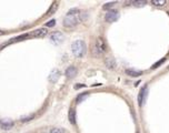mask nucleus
<instances>
[{
	"instance_id": "nucleus-12",
	"label": "nucleus",
	"mask_w": 169,
	"mask_h": 133,
	"mask_svg": "<svg viewBox=\"0 0 169 133\" xmlns=\"http://www.w3.org/2000/svg\"><path fill=\"white\" fill-rule=\"evenodd\" d=\"M68 119H69V122L71 124H76V112L74 109H70L69 110V113H68Z\"/></svg>"
},
{
	"instance_id": "nucleus-26",
	"label": "nucleus",
	"mask_w": 169,
	"mask_h": 133,
	"mask_svg": "<svg viewBox=\"0 0 169 133\" xmlns=\"http://www.w3.org/2000/svg\"><path fill=\"white\" fill-rule=\"evenodd\" d=\"M168 69H169V65H168Z\"/></svg>"
},
{
	"instance_id": "nucleus-24",
	"label": "nucleus",
	"mask_w": 169,
	"mask_h": 133,
	"mask_svg": "<svg viewBox=\"0 0 169 133\" xmlns=\"http://www.w3.org/2000/svg\"><path fill=\"white\" fill-rule=\"evenodd\" d=\"M31 119H33V115H29V116H28V118H21V121H22V122H26V121H29V120H31Z\"/></svg>"
},
{
	"instance_id": "nucleus-22",
	"label": "nucleus",
	"mask_w": 169,
	"mask_h": 133,
	"mask_svg": "<svg viewBox=\"0 0 169 133\" xmlns=\"http://www.w3.org/2000/svg\"><path fill=\"white\" fill-rule=\"evenodd\" d=\"M50 133H63V131L60 127H52L50 130Z\"/></svg>"
},
{
	"instance_id": "nucleus-21",
	"label": "nucleus",
	"mask_w": 169,
	"mask_h": 133,
	"mask_svg": "<svg viewBox=\"0 0 169 133\" xmlns=\"http://www.w3.org/2000/svg\"><path fill=\"white\" fill-rule=\"evenodd\" d=\"M165 61H166V58H163L161 60H159V61H157V63L154 64V65L151 67V69H156V68H158V67H159V65H161V64H163V62H165Z\"/></svg>"
},
{
	"instance_id": "nucleus-23",
	"label": "nucleus",
	"mask_w": 169,
	"mask_h": 133,
	"mask_svg": "<svg viewBox=\"0 0 169 133\" xmlns=\"http://www.w3.org/2000/svg\"><path fill=\"white\" fill-rule=\"evenodd\" d=\"M55 25H56V21L55 20H50V21H48L47 23H46V27H55Z\"/></svg>"
},
{
	"instance_id": "nucleus-2",
	"label": "nucleus",
	"mask_w": 169,
	"mask_h": 133,
	"mask_svg": "<svg viewBox=\"0 0 169 133\" xmlns=\"http://www.w3.org/2000/svg\"><path fill=\"white\" fill-rule=\"evenodd\" d=\"M71 51L74 56L77 58H81L86 53V43L82 40H76L71 44Z\"/></svg>"
},
{
	"instance_id": "nucleus-16",
	"label": "nucleus",
	"mask_w": 169,
	"mask_h": 133,
	"mask_svg": "<svg viewBox=\"0 0 169 133\" xmlns=\"http://www.w3.org/2000/svg\"><path fill=\"white\" fill-rule=\"evenodd\" d=\"M88 95H89V93H88V92H83V93H81V94H79L78 96H77V103H80L81 101H83V100L87 98Z\"/></svg>"
},
{
	"instance_id": "nucleus-20",
	"label": "nucleus",
	"mask_w": 169,
	"mask_h": 133,
	"mask_svg": "<svg viewBox=\"0 0 169 133\" xmlns=\"http://www.w3.org/2000/svg\"><path fill=\"white\" fill-rule=\"evenodd\" d=\"M92 54H94L95 57H100L101 56V52L98 49H97V47L96 45H92Z\"/></svg>"
},
{
	"instance_id": "nucleus-14",
	"label": "nucleus",
	"mask_w": 169,
	"mask_h": 133,
	"mask_svg": "<svg viewBox=\"0 0 169 133\" xmlns=\"http://www.w3.org/2000/svg\"><path fill=\"white\" fill-rule=\"evenodd\" d=\"M131 5L135 7H144L147 5L146 0H136V1H131Z\"/></svg>"
},
{
	"instance_id": "nucleus-15",
	"label": "nucleus",
	"mask_w": 169,
	"mask_h": 133,
	"mask_svg": "<svg viewBox=\"0 0 169 133\" xmlns=\"http://www.w3.org/2000/svg\"><path fill=\"white\" fill-rule=\"evenodd\" d=\"M118 2L117 1H113V2H107V3H105L104 6H102V8H104V10H109V9H111L113 6H116Z\"/></svg>"
},
{
	"instance_id": "nucleus-19",
	"label": "nucleus",
	"mask_w": 169,
	"mask_h": 133,
	"mask_svg": "<svg viewBox=\"0 0 169 133\" xmlns=\"http://www.w3.org/2000/svg\"><path fill=\"white\" fill-rule=\"evenodd\" d=\"M30 38V36H29V33L27 34V33H25V34H21L20 37H17V38L13 39L11 41H20V40H26V39Z\"/></svg>"
},
{
	"instance_id": "nucleus-5",
	"label": "nucleus",
	"mask_w": 169,
	"mask_h": 133,
	"mask_svg": "<svg viewBox=\"0 0 169 133\" xmlns=\"http://www.w3.org/2000/svg\"><path fill=\"white\" fill-rule=\"evenodd\" d=\"M63 38H65V37H63V32H60V31H55V32H52V33H50L51 41L56 44L61 43L63 41Z\"/></svg>"
},
{
	"instance_id": "nucleus-18",
	"label": "nucleus",
	"mask_w": 169,
	"mask_h": 133,
	"mask_svg": "<svg viewBox=\"0 0 169 133\" xmlns=\"http://www.w3.org/2000/svg\"><path fill=\"white\" fill-rule=\"evenodd\" d=\"M151 5L152 6H157V7H161L166 5V1L165 0H156V1H151Z\"/></svg>"
},
{
	"instance_id": "nucleus-9",
	"label": "nucleus",
	"mask_w": 169,
	"mask_h": 133,
	"mask_svg": "<svg viewBox=\"0 0 169 133\" xmlns=\"http://www.w3.org/2000/svg\"><path fill=\"white\" fill-rule=\"evenodd\" d=\"M65 74H66V76L68 78V79H72V78H75L76 74H77V69H76L75 67H69V68H67V70H66V72H65Z\"/></svg>"
},
{
	"instance_id": "nucleus-11",
	"label": "nucleus",
	"mask_w": 169,
	"mask_h": 133,
	"mask_svg": "<svg viewBox=\"0 0 169 133\" xmlns=\"http://www.w3.org/2000/svg\"><path fill=\"white\" fill-rule=\"evenodd\" d=\"M126 73L128 76H134V78H137V76H140L143 74V71H138V70H132V69H127L126 70Z\"/></svg>"
},
{
	"instance_id": "nucleus-10",
	"label": "nucleus",
	"mask_w": 169,
	"mask_h": 133,
	"mask_svg": "<svg viewBox=\"0 0 169 133\" xmlns=\"http://www.w3.org/2000/svg\"><path fill=\"white\" fill-rule=\"evenodd\" d=\"M105 64L108 69H115L116 68V61L113 60V58H107L105 60Z\"/></svg>"
},
{
	"instance_id": "nucleus-4",
	"label": "nucleus",
	"mask_w": 169,
	"mask_h": 133,
	"mask_svg": "<svg viewBox=\"0 0 169 133\" xmlns=\"http://www.w3.org/2000/svg\"><path fill=\"white\" fill-rule=\"evenodd\" d=\"M119 18V12L118 11H116V10H110V11H108L106 13V16H105V20H106L107 22H115V21H117Z\"/></svg>"
},
{
	"instance_id": "nucleus-7",
	"label": "nucleus",
	"mask_w": 169,
	"mask_h": 133,
	"mask_svg": "<svg viewBox=\"0 0 169 133\" xmlns=\"http://www.w3.org/2000/svg\"><path fill=\"white\" fill-rule=\"evenodd\" d=\"M13 121H11L10 119H1L0 120V127L2 130H10L13 127Z\"/></svg>"
},
{
	"instance_id": "nucleus-25",
	"label": "nucleus",
	"mask_w": 169,
	"mask_h": 133,
	"mask_svg": "<svg viewBox=\"0 0 169 133\" xmlns=\"http://www.w3.org/2000/svg\"><path fill=\"white\" fill-rule=\"evenodd\" d=\"M3 34H5V32L1 31V30H0V36H3Z\"/></svg>"
},
{
	"instance_id": "nucleus-3",
	"label": "nucleus",
	"mask_w": 169,
	"mask_h": 133,
	"mask_svg": "<svg viewBox=\"0 0 169 133\" xmlns=\"http://www.w3.org/2000/svg\"><path fill=\"white\" fill-rule=\"evenodd\" d=\"M147 95H148V85L145 84L144 87L141 88V90H140L139 94H138V104H139V107H143L145 104Z\"/></svg>"
},
{
	"instance_id": "nucleus-1",
	"label": "nucleus",
	"mask_w": 169,
	"mask_h": 133,
	"mask_svg": "<svg viewBox=\"0 0 169 133\" xmlns=\"http://www.w3.org/2000/svg\"><path fill=\"white\" fill-rule=\"evenodd\" d=\"M81 20V12L79 9H71L63 19V25L66 28H74Z\"/></svg>"
},
{
	"instance_id": "nucleus-6",
	"label": "nucleus",
	"mask_w": 169,
	"mask_h": 133,
	"mask_svg": "<svg viewBox=\"0 0 169 133\" xmlns=\"http://www.w3.org/2000/svg\"><path fill=\"white\" fill-rule=\"evenodd\" d=\"M47 33H48V30L46 28H40V29H36L31 31L29 33V36H30V38H39V37L47 36Z\"/></svg>"
},
{
	"instance_id": "nucleus-13",
	"label": "nucleus",
	"mask_w": 169,
	"mask_h": 133,
	"mask_svg": "<svg viewBox=\"0 0 169 133\" xmlns=\"http://www.w3.org/2000/svg\"><path fill=\"white\" fill-rule=\"evenodd\" d=\"M58 6H59V2H54L52 5H51L50 9L48 10V12H47V16H51V14H54V13L57 11V9H58Z\"/></svg>"
},
{
	"instance_id": "nucleus-17",
	"label": "nucleus",
	"mask_w": 169,
	"mask_h": 133,
	"mask_svg": "<svg viewBox=\"0 0 169 133\" xmlns=\"http://www.w3.org/2000/svg\"><path fill=\"white\" fill-rule=\"evenodd\" d=\"M49 78H50V80L52 81V82H55L57 78H59V71H58V70H54Z\"/></svg>"
},
{
	"instance_id": "nucleus-8",
	"label": "nucleus",
	"mask_w": 169,
	"mask_h": 133,
	"mask_svg": "<svg viewBox=\"0 0 169 133\" xmlns=\"http://www.w3.org/2000/svg\"><path fill=\"white\" fill-rule=\"evenodd\" d=\"M95 45L97 47V49L100 51L101 53H102V52H105V51H106V49H107L106 43H105V41H104V39H102V38H97Z\"/></svg>"
}]
</instances>
